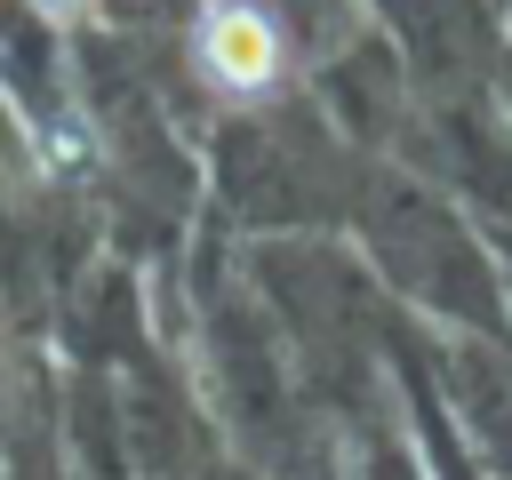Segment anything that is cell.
<instances>
[{
  "label": "cell",
  "mask_w": 512,
  "mask_h": 480,
  "mask_svg": "<svg viewBox=\"0 0 512 480\" xmlns=\"http://www.w3.org/2000/svg\"><path fill=\"white\" fill-rule=\"evenodd\" d=\"M192 64H200V80H208L216 96L256 104V96H272L280 72H288V32H280V16L256 8V0H200Z\"/></svg>",
  "instance_id": "obj_1"
},
{
  "label": "cell",
  "mask_w": 512,
  "mask_h": 480,
  "mask_svg": "<svg viewBox=\"0 0 512 480\" xmlns=\"http://www.w3.org/2000/svg\"><path fill=\"white\" fill-rule=\"evenodd\" d=\"M32 8H48V16H80L88 0H32Z\"/></svg>",
  "instance_id": "obj_2"
}]
</instances>
